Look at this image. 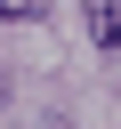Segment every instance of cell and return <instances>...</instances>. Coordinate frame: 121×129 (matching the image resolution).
I'll use <instances>...</instances> for the list:
<instances>
[{
    "mask_svg": "<svg viewBox=\"0 0 121 129\" xmlns=\"http://www.w3.org/2000/svg\"><path fill=\"white\" fill-rule=\"evenodd\" d=\"M89 40L97 48H121V0H89Z\"/></svg>",
    "mask_w": 121,
    "mask_h": 129,
    "instance_id": "cell-1",
    "label": "cell"
},
{
    "mask_svg": "<svg viewBox=\"0 0 121 129\" xmlns=\"http://www.w3.org/2000/svg\"><path fill=\"white\" fill-rule=\"evenodd\" d=\"M0 16H40V0H0Z\"/></svg>",
    "mask_w": 121,
    "mask_h": 129,
    "instance_id": "cell-2",
    "label": "cell"
}]
</instances>
